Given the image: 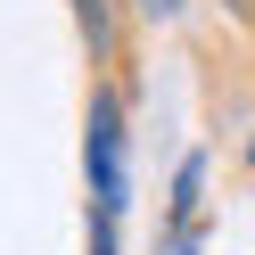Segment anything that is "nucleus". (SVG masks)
<instances>
[{"label":"nucleus","instance_id":"obj_6","mask_svg":"<svg viewBox=\"0 0 255 255\" xmlns=\"http://www.w3.org/2000/svg\"><path fill=\"white\" fill-rule=\"evenodd\" d=\"M132 8H140V17H156V25H165L173 8H181V0H132Z\"/></svg>","mask_w":255,"mask_h":255},{"label":"nucleus","instance_id":"obj_5","mask_svg":"<svg viewBox=\"0 0 255 255\" xmlns=\"http://www.w3.org/2000/svg\"><path fill=\"white\" fill-rule=\"evenodd\" d=\"M91 255H116V222H107V214L91 222Z\"/></svg>","mask_w":255,"mask_h":255},{"label":"nucleus","instance_id":"obj_3","mask_svg":"<svg viewBox=\"0 0 255 255\" xmlns=\"http://www.w3.org/2000/svg\"><path fill=\"white\" fill-rule=\"evenodd\" d=\"M206 206V156H181V173H173V222H198Z\"/></svg>","mask_w":255,"mask_h":255},{"label":"nucleus","instance_id":"obj_4","mask_svg":"<svg viewBox=\"0 0 255 255\" xmlns=\"http://www.w3.org/2000/svg\"><path fill=\"white\" fill-rule=\"evenodd\" d=\"M165 255H198V222H173V239H165Z\"/></svg>","mask_w":255,"mask_h":255},{"label":"nucleus","instance_id":"obj_1","mask_svg":"<svg viewBox=\"0 0 255 255\" xmlns=\"http://www.w3.org/2000/svg\"><path fill=\"white\" fill-rule=\"evenodd\" d=\"M83 165H91V206L116 222V214H124V99H116V91H99V99H91Z\"/></svg>","mask_w":255,"mask_h":255},{"label":"nucleus","instance_id":"obj_8","mask_svg":"<svg viewBox=\"0 0 255 255\" xmlns=\"http://www.w3.org/2000/svg\"><path fill=\"white\" fill-rule=\"evenodd\" d=\"M247 165H255V140H247Z\"/></svg>","mask_w":255,"mask_h":255},{"label":"nucleus","instance_id":"obj_7","mask_svg":"<svg viewBox=\"0 0 255 255\" xmlns=\"http://www.w3.org/2000/svg\"><path fill=\"white\" fill-rule=\"evenodd\" d=\"M222 8H231V17H239V25H255V0H222Z\"/></svg>","mask_w":255,"mask_h":255},{"label":"nucleus","instance_id":"obj_2","mask_svg":"<svg viewBox=\"0 0 255 255\" xmlns=\"http://www.w3.org/2000/svg\"><path fill=\"white\" fill-rule=\"evenodd\" d=\"M116 25H124V0H74V33H83V50L99 58H116Z\"/></svg>","mask_w":255,"mask_h":255}]
</instances>
